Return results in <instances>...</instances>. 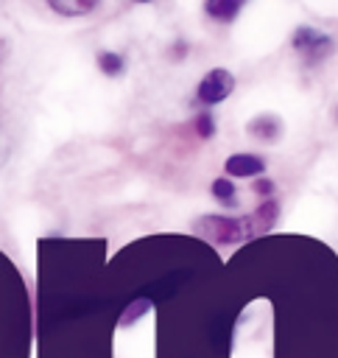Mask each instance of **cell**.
Segmentation results:
<instances>
[{
	"label": "cell",
	"mask_w": 338,
	"mask_h": 358,
	"mask_svg": "<svg viewBox=\"0 0 338 358\" xmlns=\"http://www.w3.org/2000/svg\"><path fill=\"white\" fill-rule=\"evenodd\" d=\"M210 193L215 196V201H221L223 207H237V185L229 176H218L210 185Z\"/></svg>",
	"instance_id": "7"
},
{
	"label": "cell",
	"mask_w": 338,
	"mask_h": 358,
	"mask_svg": "<svg viewBox=\"0 0 338 358\" xmlns=\"http://www.w3.org/2000/svg\"><path fill=\"white\" fill-rule=\"evenodd\" d=\"M291 45L304 59L307 67H318L335 53V39L330 34L313 28V25H299L293 31V36H291Z\"/></svg>",
	"instance_id": "2"
},
{
	"label": "cell",
	"mask_w": 338,
	"mask_h": 358,
	"mask_svg": "<svg viewBox=\"0 0 338 358\" xmlns=\"http://www.w3.org/2000/svg\"><path fill=\"white\" fill-rule=\"evenodd\" d=\"M254 193L260 196V199H274V190H277V185H274V179H254Z\"/></svg>",
	"instance_id": "12"
},
{
	"label": "cell",
	"mask_w": 338,
	"mask_h": 358,
	"mask_svg": "<svg viewBox=\"0 0 338 358\" xmlns=\"http://www.w3.org/2000/svg\"><path fill=\"white\" fill-rule=\"evenodd\" d=\"M235 92V76L226 67H212L196 87V103L198 106H215L226 101Z\"/></svg>",
	"instance_id": "3"
},
{
	"label": "cell",
	"mask_w": 338,
	"mask_h": 358,
	"mask_svg": "<svg viewBox=\"0 0 338 358\" xmlns=\"http://www.w3.org/2000/svg\"><path fill=\"white\" fill-rule=\"evenodd\" d=\"M98 70L103 76H120L126 70V59L117 50H101L98 53Z\"/></svg>",
	"instance_id": "8"
},
{
	"label": "cell",
	"mask_w": 338,
	"mask_h": 358,
	"mask_svg": "<svg viewBox=\"0 0 338 358\" xmlns=\"http://www.w3.org/2000/svg\"><path fill=\"white\" fill-rule=\"evenodd\" d=\"M193 131H196L201 140H210V137L215 134V115H212L210 109L196 112V117H193Z\"/></svg>",
	"instance_id": "10"
},
{
	"label": "cell",
	"mask_w": 338,
	"mask_h": 358,
	"mask_svg": "<svg viewBox=\"0 0 338 358\" xmlns=\"http://www.w3.org/2000/svg\"><path fill=\"white\" fill-rule=\"evenodd\" d=\"M240 8H243L240 0H207L204 3V14L210 20H215V22H223V25L232 22L240 14Z\"/></svg>",
	"instance_id": "6"
},
{
	"label": "cell",
	"mask_w": 338,
	"mask_h": 358,
	"mask_svg": "<svg viewBox=\"0 0 338 358\" xmlns=\"http://www.w3.org/2000/svg\"><path fill=\"white\" fill-rule=\"evenodd\" d=\"M223 168H226L229 179H251V176L265 173V159L257 154H232V157H226Z\"/></svg>",
	"instance_id": "4"
},
{
	"label": "cell",
	"mask_w": 338,
	"mask_h": 358,
	"mask_svg": "<svg viewBox=\"0 0 338 358\" xmlns=\"http://www.w3.org/2000/svg\"><path fill=\"white\" fill-rule=\"evenodd\" d=\"M196 232L218 246H237L260 235L251 213L249 215H201L196 221Z\"/></svg>",
	"instance_id": "1"
},
{
	"label": "cell",
	"mask_w": 338,
	"mask_h": 358,
	"mask_svg": "<svg viewBox=\"0 0 338 358\" xmlns=\"http://www.w3.org/2000/svg\"><path fill=\"white\" fill-rule=\"evenodd\" d=\"M50 8L56 11V14H61V17H87L92 8H95V3L89 0V3H67V0H61V3H50Z\"/></svg>",
	"instance_id": "9"
},
{
	"label": "cell",
	"mask_w": 338,
	"mask_h": 358,
	"mask_svg": "<svg viewBox=\"0 0 338 358\" xmlns=\"http://www.w3.org/2000/svg\"><path fill=\"white\" fill-rule=\"evenodd\" d=\"M246 131H249L251 137H257V140L274 143V140L282 134V120H279L277 115H268V112H263V115H257L254 120H249Z\"/></svg>",
	"instance_id": "5"
},
{
	"label": "cell",
	"mask_w": 338,
	"mask_h": 358,
	"mask_svg": "<svg viewBox=\"0 0 338 358\" xmlns=\"http://www.w3.org/2000/svg\"><path fill=\"white\" fill-rule=\"evenodd\" d=\"M151 305H148V299H137L131 308H126V313H123V319H120V324L123 327H128V324H134L137 319H142L145 316V310H148Z\"/></svg>",
	"instance_id": "11"
}]
</instances>
